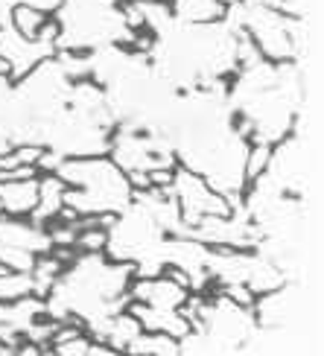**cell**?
I'll use <instances>...</instances> for the list:
<instances>
[{"instance_id":"obj_1","label":"cell","mask_w":324,"mask_h":356,"mask_svg":"<svg viewBox=\"0 0 324 356\" xmlns=\"http://www.w3.org/2000/svg\"><path fill=\"white\" fill-rule=\"evenodd\" d=\"M131 277H135L131 263L111 260L106 251H79L44 295L47 318L58 324H79L88 336L102 342L108 321L131 301Z\"/></svg>"},{"instance_id":"obj_2","label":"cell","mask_w":324,"mask_h":356,"mask_svg":"<svg viewBox=\"0 0 324 356\" xmlns=\"http://www.w3.org/2000/svg\"><path fill=\"white\" fill-rule=\"evenodd\" d=\"M65 187V204L76 216H114L129 207L135 190L108 155L62 158L53 170Z\"/></svg>"},{"instance_id":"obj_3","label":"cell","mask_w":324,"mask_h":356,"mask_svg":"<svg viewBox=\"0 0 324 356\" xmlns=\"http://www.w3.org/2000/svg\"><path fill=\"white\" fill-rule=\"evenodd\" d=\"M120 3L123 0H58L53 9L56 50L91 53L108 44H131L138 33L126 24Z\"/></svg>"},{"instance_id":"obj_4","label":"cell","mask_w":324,"mask_h":356,"mask_svg":"<svg viewBox=\"0 0 324 356\" xmlns=\"http://www.w3.org/2000/svg\"><path fill=\"white\" fill-rule=\"evenodd\" d=\"M56 245L50 231L33 219L0 213V263L9 272H29L41 254H50Z\"/></svg>"},{"instance_id":"obj_5","label":"cell","mask_w":324,"mask_h":356,"mask_svg":"<svg viewBox=\"0 0 324 356\" xmlns=\"http://www.w3.org/2000/svg\"><path fill=\"white\" fill-rule=\"evenodd\" d=\"M170 190H172L175 202H179V211H181L187 231L204 216H228L231 213V202L222 196V193L213 190L199 172L187 170V167L172 170Z\"/></svg>"},{"instance_id":"obj_6","label":"cell","mask_w":324,"mask_h":356,"mask_svg":"<svg viewBox=\"0 0 324 356\" xmlns=\"http://www.w3.org/2000/svg\"><path fill=\"white\" fill-rule=\"evenodd\" d=\"M44 316H47L44 298L35 292H26V295H21V298L0 301V345L6 348V353L18 350V345L33 336L35 324Z\"/></svg>"},{"instance_id":"obj_7","label":"cell","mask_w":324,"mask_h":356,"mask_svg":"<svg viewBox=\"0 0 324 356\" xmlns=\"http://www.w3.org/2000/svg\"><path fill=\"white\" fill-rule=\"evenodd\" d=\"M50 56H56V41L47 38H26L15 29L9 21L0 24V58H6L12 67V79L26 76L35 65L47 62Z\"/></svg>"},{"instance_id":"obj_8","label":"cell","mask_w":324,"mask_h":356,"mask_svg":"<svg viewBox=\"0 0 324 356\" xmlns=\"http://www.w3.org/2000/svg\"><path fill=\"white\" fill-rule=\"evenodd\" d=\"M129 298L149 304L158 309H181L184 301L190 298V289L181 286L175 277H170L167 272L161 275H149V277H131L129 284Z\"/></svg>"},{"instance_id":"obj_9","label":"cell","mask_w":324,"mask_h":356,"mask_svg":"<svg viewBox=\"0 0 324 356\" xmlns=\"http://www.w3.org/2000/svg\"><path fill=\"white\" fill-rule=\"evenodd\" d=\"M126 309L140 321V327L149 330V333H167V336L181 339L184 333H190V327H193L181 309H158V307L140 304V301H129Z\"/></svg>"},{"instance_id":"obj_10","label":"cell","mask_w":324,"mask_h":356,"mask_svg":"<svg viewBox=\"0 0 324 356\" xmlns=\"http://www.w3.org/2000/svg\"><path fill=\"white\" fill-rule=\"evenodd\" d=\"M38 175L0 181V213H6V216H29L33 213V207L38 202Z\"/></svg>"},{"instance_id":"obj_11","label":"cell","mask_w":324,"mask_h":356,"mask_svg":"<svg viewBox=\"0 0 324 356\" xmlns=\"http://www.w3.org/2000/svg\"><path fill=\"white\" fill-rule=\"evenodd\" d=\"M65 187L67 184L56 172H41L38 175V202L33 207V213H29V219H33L35 225L47 228L50 222L65 211Z\"/></svg>"},{"instance_id":"obj_12","label":"cell","mask_w":324,"mask_h":356,"mask_svg":"<svg viewBox=\"0 0 324 356\" xmlns=\"http://www.w3.org/2000/svg\"><path fill=\"white\" fill-rule=\"evenodd\" d=\"M172 18L187 21V24H211L225 18V3L228 0H167Z\"/></svg>"},{"instance_id":"obj_13","label":"cell","mask_w":324,"mask_h":356,"mask_svg":"<svg viewBox=\"0 0 324 356\" xmlns=\"http://www.w3.org/2000/svg\"><path fill=\"white\" fill-rule=\"evenodd\" d=\"M47 21H50V12L35 9L29 3L15 6L12 15H9V24L18 29L21 35H26V38H41V29H44V24H47Z\"/></svg>"},{"instance_id":"obj_14","label":"cell","mask_w":324,"mask_h":356,"mask_svg":"<svg viewBox=\"0 0 324 356\" xmlns=\"http://www.w3.org/2000/svg\"><path fill=\"white\" fill-rule=\"evenodd\" d=\"M126 353H155V356H167V353H179V339L167 336V333H149L143 330L129 342Z\"/></svg>"},{"instance_id":"obj_15","label":"cell","mask_w":324,"mask_h":356,"mask_svg":"<svg viewBox=\"0 0 324 356\" xmlns=\"http://www.w3.org/2000/svg\"><path fill=\"white\" fill-rule=\"evenodd\" d=\"M275 143H248V155H245V181H254V178L266 170L269 155H272Z\"/></svg>"},{"instance_id":"obj_16","label":"cell","mask_w":324,"mask_h":356,"mask_svg":"<svg viewBox=\"0 0 324 356\" xmlns=\"http://www.w3.org/2000/svg\"><path fill=\"white\" fill-rule=\"evenodd\" d=\"M245 6H269V9H277L281 6V0H243Z\"/></svg>"}]
</instances>
